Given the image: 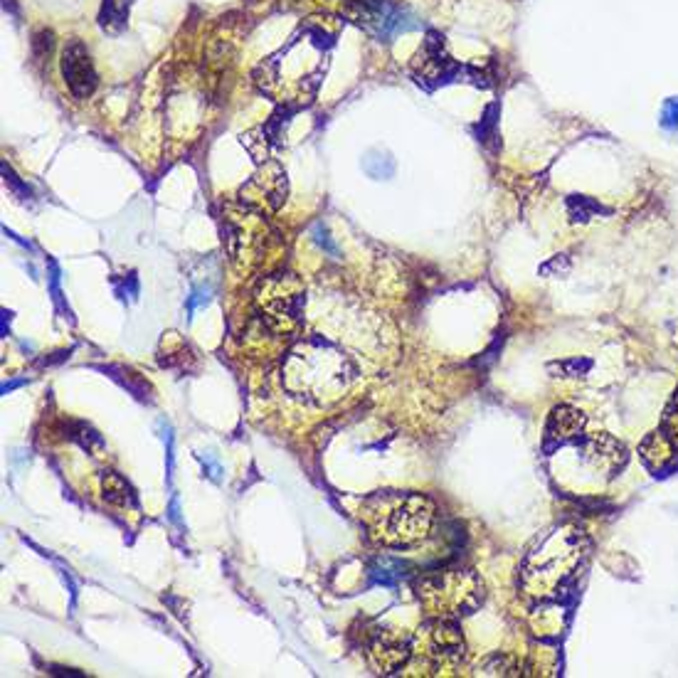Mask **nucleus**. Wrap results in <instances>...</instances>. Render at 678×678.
<instances>
[{
    "mask_svg": "<svg viewBox=\"0 0 678 678\" xmlns=\"http://www.w3.org/2000/svg\"><path fill=\"white\" fill-rule=\"evenodd\" d=\"M336 37L338 25L331 20L309 18L284 47L254 70V84L279 107L291 111L306 107L319 92Z\"/></svg>",
    "mask_w": 678,
    "mask_h": 678,
    "instance_id": "1",
    "label": "nucleus"
},
{
    "mask_svg": "<svg viewBox=\"0 0 678 678\" xmlns=\"http://www.w3.org/2000/svg\"><path fill=\"white\" fill-rule=\"evenodd\" d=\"M360 370L338 343L323 336H309L286 353L282 363L284 388L309 405H333L341 400Z\"/></svg>",
    "mask_w": 678,
    "mask_h": 678,
    "instance_id": "2",
    "label": "nucleus"
},
{
    "mask_svg": "<svg viewBox=\"0 0 678 678\" xmlns=\"http://www.w3.org/2000/svg\"><path fill=\"white\" fill-rule=\"evenodd\" d=\"M360 521L370 538L390 548H407L432 531L434 506L427 496L410 491H378L360 506Z\"/></svg>",
    "mask_w": 678,
    "mask_h": 678,
    "instance_id": "3",
    "label": "nucleus"
},
{
    "mask_svg": "<svg viewBox=\"0 0 678 678\" xmlns=\"http://www.w3.org/2000/svg\"><path fill=\"white\" fill-rule=\"evenodd\" d=\"M417 597L439 619L469 614L484 600V585L474 572L437 570L417 580Z\"/></svg>",
    "mask_w": 678,
    "mask_h": 678,
    "instance_id": "4",
    "label": "nucleus"
},
{
    "mask_svg": "<svg viewBox=\"0 0 678 678\" xmlns=\"http://www.w3.org/2000/svg\"><path fill=\"white\" fill-rule=\"evenodd\" d=\"M262 319L277 336L291 331L301 321L306 306V289L296 274H274L259 286Z\"/></svg>",
    "mask_w": 678,
    "mask_h": 678,
    "instance_id": "5",
    "label": "nucleus"
},
{
    "mask_svg": "<svg viewBox=\"0 0 678 678\" xmlns=\"http://www.w3.org/2000/svg\"><path fill=\"white\" fill-rule=\"evenodd\" d=\"M343 15L380 42H393V37L415 28L410 10L397 0H343Z\"/></svg>",
    "mask_w": 678,
    "mask_h": 678,
    "instance_id": "6",
    "label": "nucleus"
},
{
    "mask_svg": "<svg viewBox=\"0 0 678 678\" xmlns=\"http://www.w3.org/2000/svg\"><path fill=\"white\" fill-rule=\"evenodd\" d=\"M464 74L479 77L481 72L454 62L447 55V50H444V37L439 33H429L422 50L412 60V77L420 84H425V87H437V84L449 82V79H459Z\"/></svg>",
    "mask_w": 678,
    "mask_h": 678,
    "instance_id": "7",
    "label": "nucleus"
},
{
    "mask_svg": "<svg viewBox=\"0 0 678 678\" xmlns=\"http://www.w3.org/2000/svg\"><path fill=\"white\" fill-rule=\"evenodd\" d=\"M286 193H289V180L284 168L277 161H264V166L240 188V200L259 213H274L284 205Z\"/></svg>",
    "mask_w": 678,
    "mask_h": 678,
    "instance_id": "8",
    "label": "nucleus"
},
{
    "mask_svg": "<svg viewBox=\"0 0 678 678\" xmlns=\"http://www.w3.org/2000/svg\"><path fill=\"white\" fill-rule=\"evenodd\" d=\"M60 72L65 79L67 89L77 99H89L99 87V74L94 67L92 55H89V47L84 45L79 37L65 42L60 55Z\"/></svg>",
    "mask_w": 678,
    "mask_h": 678,
    "instance_id": "9",
    "label": "nucleus"
},
{
    "mask_svg": "<svg viewBox=\"0 0 678 678\" xmlns=\"http://www.w3.org/2000/svg\"><path fill=\"white\" fill-rule=\"evenodd\" d=\"M420 646L422 649H415V646H412V651H422L434 669L454 666L464 656L462 632H459L452 622H447V619H434L432 624H427L425 632H422L420 637Z\"/></svg>",
    "mask_w": 678,
    "mask_h": 678,
    "instance_id": "10",
    "label": "nucleus"
},
{
    "mask_svg": "<svg viewBox=\"0 0 678 678\" xmlns=\"http://www.w3.org/2000/svg\"><path fill=\"white\" fill-rule=\"evenodd\" d=\"M370 664L380 671V674H395L397 669L405 666V661L412 656V642L405 634L395 632V629H380L368 646Z\"/></svg>",
    "mask_w": 678,
    "mask_h": 678,
    "instance_id": "11",
    "label": "nucleus"
},
{
    "mask_svg": "<svg viewBox=\"0 0 678 678\" xmlns=\"http://www.w3.org/2000/svg\"><path fill=\"white\" fill-rule=\"evenodd\" d=\"M585 427V417H582L580 410L570 405H560L555 407L553 415H550L548 422V439H555V442H568V439L577 437Z\"/></svg>",
    "mask_w": 678,
    "mask_h": 678,
    "instance_id": "12",
    "label": "nucleus"
},
{
    "mask_svg": "<svg viewBox=\"0 0 678 678\" xmlns=\"http://www.w3.org/2000/svg\"><path fill=\"white\" fill-rule=\"evenodd\" d=\"M642 457L651 469L659 471L674 462V459L678 457V449H676V444L671 442L669 434H666L664 429H659V432H651L649 437L642 442Z\"/></svg>",
    "mask_w": 678,
    "mask_h": 678,
    "instance_id": "13",
    "label": "nucleus"
},
{
    "mask_svg": "<svg viewBox=\"0 0 678 678\" xmlns=\"http://www.w3.org/2000/svg\"><path fill=\"white\" fill-rule=\"evenodd\" d=\"M131 0H104L99 10V28L107 35H121L129 23Z\"/></svg>",
    "mask_w": 678,
    "mask_h": 678,
    "instance_id": "14",
    "label": "nucleus"
},
{
    "mask_svg": "<svg viewBox=\"0 0 678 678\" xmlns=\"http://www.w3.org/2000/svg\"><path fill=\"white\" fill-rule=\"evenodd\" d=\"M102 491L104 499L114 503V506H136V496L131 484L124 476L114 474V471H107V474L102 476Z\"/></svg>",
    "mask_w": 678,
    "mask_h": 678,
    "instance_id": "15",
    "label": "nucleus"
},
{
    "mask_svg": "<svg viewBox=\"0 0 678 678\" xmlns=\"http://www.w3.org/2000/svg\"><path fill=\"white\" fill-rule=\"evenodd\" d=\"M272 136L267 134V129H254L250 134H242V146H247V151L252 153V158L257 163L269 161V148H272Z\"/></svg>",
    "mask_w": 678,
    "mask_h": 678,
    "instance_id": "16",
    "label": "nucleus"
},
{
    "mask_svg": "<svg viewBox=\"0 0 678 678\" xmlns=\"http://www.w3.org/2000/svg\"><path fill=\"white\" fill-rule=\"evenodd\" d=\"M72 437L77 439L84 449H89V452H92V449H104V439L89 425H77V434H72Z\"/></svg>",
    "mask_w": 678,
    "mask_h": 678,
    "instance_id": "17",
    "label": "nucleus"
},
{
    "mask_svg": "<svg viewBox=\"0 0 678 678\" xmlns=\"http://www.w3.org/2000/svg\"><path fill=\"white\" fill-rule=\"evenodd\" d=\"M664 429L666 434H669L671 437V442L676 444V449H678V393L674 397V402H671V407L669 410H666V417H664Z\"/></svg>",
    "mask_w": 678,
    "mask_h": 678,
    "instance_id": "18",
    "label": "nucleus"
},
{
    "mask_svg": "<svg viewBox=\"0 0 678 678\" xmlns=\"http://www.w3.org/2000/svg\"><path fill=\"white\" fill-rule=\"evenodd\" d=\"M587 368H590V360H585L582 365H580V360H565V363L550 365V370H558V373H563V378H570V375H580V370H587Z\"/></svg>",
    "mask_w": 678,
    "mask_h": 678,
    "instance_id": "19",
    "label": "nucleus"
},
{
    "mask_svg": "<svg viewBox=\"0 0 678 678\" xmlns=\"http://www.w3.org/2000/svg\"><path fill=\"white\" fill-rule=\"evenodd\" d=\"M314 237H316V242H319V245L323 247V250H326L328 254H333V257H338V247L333 245L331 237H328V232H326V227H323L321 222L314 227Z\"/></svg>",
    "mask_w": 678,
    "mask_h": 678,
    "instance_id": "20",
    "label": "nucleus"
},
{
    "mask_svg": "<svg viewBox=\"0 0 678 678\" xmlns=\"http://www.w3.org/2000/svg\"><path fill=\"white\" fill-rule=\"evenodd\" d=\"M200 459H203L205 474H208L213 481H220L222 466H220V462H217V459H215V454H213V452H208V454H203V457H200Z\"/></svg>",
    "mask_w": 678,
    "mask_h": 678,
    "instance_id": "21",
    "label": "nucleus"
},
{
    "mask_svg": "<svg viewBox=\"0 0 678 678\" xmlns=\"http://www.w3.org/2000/svg\"><path fill=\"white\" fill-rule=\"evenodd\" d=\"M208 301H210V286H205V289H195L193 299H188V309L195 311L200 304H208Z\"/></svg>",
    "mask_w": 678,
    "mask_h": 678,
    "instance_id": "22",
    "label": "nucleus"
},
{
    "mask_svg": "<svg viewBox=\"0 0 678 678\" xmlns=\"http://www.w3.org/2000/svg\"><path fill=\"white\" fill-rule=\"evenodd\" d=\"M664 116H666V119H669V124H671V121H674V124H678V99H671V102L666 104Z\"/></svg>",
    "mask_w": 678,
    "mask_h": 678,
    "instance_id": "23",
    "label": "nucleus"
}]
</instances>
